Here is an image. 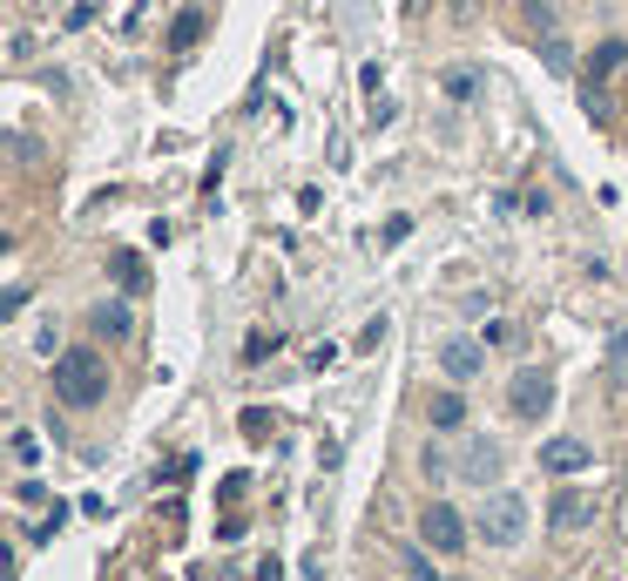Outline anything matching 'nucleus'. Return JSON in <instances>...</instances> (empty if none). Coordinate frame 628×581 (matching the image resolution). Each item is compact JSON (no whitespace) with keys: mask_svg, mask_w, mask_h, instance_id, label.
Wrapping results in <instances>:
<instances>
[{"mask_svg":"<svg viewBox=\"0 0 628 581\" xmlns=\"http://www.w3.org/2000/svg\"><path fill=\"white\" fill-rule=\"evenodd\" d=\"M621 61H628V41H601V48H595V61H588V81H601V74H615Z\"/></svg>","mask_w":628,"mask_h":581,"instance_id":"14","label":"nucleus"},{"mask_svg":"<svg viewBox=\"0 0 628 581\" xmlns=\"http://www.w3.org/2000/svg\"><path fill=\"white\" fill-rule=\"evenodd\" d=\"M474 528H480L487 548H520L527 541V501H520V493H494Z\"/></svg>","mask_w":628,"mask_h":581,"instance_id":"2","label":"nucleus"},{"mask_svg":"<svg viewBox=\"0 0 628 581\" xmlns=\"http://www.w3.org/2000/svg\"><path fill=\"white\" fill-rule=\"evenodd\" d=\"M116 271H122V284H129V291H142V264H136V258H129V251H122V258H116Z\"/></svg>","mask_w":628,"mask_h":581,"instance_id":"16","label":"nucleus"},{"mask_svg":"<svg viewBox=\"0 0 628 581\" xmlns=\"http://www.w3.org/2000/svg\"><path fill=\"white\" fill-rule=\"evenodd\" d=\"M439 372H446V385H474L487 372V345L480 339H446L439 345Z\"/></svg>","mask_w":628,"mask_h":581,"instance_id":"6","label":"nucleus"},{"mask_svg":"<svg viewBox=\"0 0 628 581\" xmlns=\"http://www.w3.org/2000/svg\"><path fill=\"white\" fill-rule=\"evenodd\" d=\"M88 324H96V339H129V331H136V311H129V298H102Z\"/></svg>","mask_w":628,"mask_h":581,"instance_id":"8","label":"nucleus"},{"mask_svg":"<svg viewBox=\"0 0 628 581\" xmlns=\"http://www.w3.org/2000/svg\"><path fill=\"white\" fill-rule=\"evenodd\" d=\"M21 304H28V284H8V298H0V318H14Z\"/></svg>","mask_w":628,"mask_h":581,"instance_id":"17","label":"nucleus"},{"mask_svg":"<svg viewBox=\"0 0 628 581\" xmlns=\"http://www.w3.org/2000/svg\"><path fill=\"white\" fill-rule=\"evenodd\" d=\"M507 405H514V420H548L555 412V372L548 365H520L514 385H507Z\"/></svg>","mask_w":628,"mask_h":581,"instance_id":"3","label":"nucleus"},{"mask_svg":"<svg viewBox=\"0 0 628 581\" xmlns=\"http://www.w3.org/2000/svg\"><path fill=\"white\" fill-rule=\"evenodd\" d=\"M197 34H203V14L190 8V14H176V28H169V48H190Z\"/></svg>","mask_w":628,"mask_h":581,"instance_id":"15","label":"nucleus"},{"mask_svg":"<svg viewBox=\"0 0 628 581\" xmlns=\"http://www.w3.org/2000/svg\"><path fill=\"white\" fill-rule=\"evenodd\" d=\"M541 68H548V74H561V81H568V74H575V48H568V41H561V34H541Z\"/></svg>","mask_w":628,"mask_h":581,"instance_id":"11","label":"nucleus"},{"mask_svg":"<svg viewBox=\"0 0 628 581\" xmlns=\"http://www.w3.org/2000/svg\"><path fill=\"white\" fill-rule=\"evenodd\" d=\"M419 541H426L432 554H460V548H467V521H460V508L432 501V508L419 514Z\"/></svg>","mask_w":628,"mask_h":581,"instance_id":"5","label":"nucleus"},{"mask_svg":"<svg viewBox=\"0 0 628 581\" xmlns=\"http://www.w3.org/2000/svg\"><path fill=\"white\" fill-rule=\"evenodd\" d=\"M595 508H601L595 493H581V487H561L555 501H548V528H561V534H568V528H588V521H595Z\"/></svg>","mask_w":628,"mask_h":581,"instance_id":"7","label":"nucleus"},{"mask_svg":"<svg viewBox=\"0 0 628 581\" xmlns=\"http://www.w3.org/2000/svg\"><path fill=\"white\" fill-rule=\"evenodd\" d=\"M588 460H595V453H588L581 440H548V447H541V473H581Z\"/></svg>","mask_w":628,"mask_h":581,"instance_id":"9","label":"nucleus"},{"mask_svg":"<svg viewBox=\"0 0 628 581\" xmlns=\"http://www.w3.org/2000/svg\"><path fill=\"white\" fill-rule=\"evenodd\" d=\"M54 399L61 405H102L109 399V365L96 359V352H61L54 359Z\"/></svg>","mask_w":628,"mask_h":581,"instance_id":"1","label":"nucleus"},{"mask_svg":"<svg viewBox=\"0 0 628 581\" xmlns=\"http://www.w3.org/2000/svg\"><path fill=\"white\" fill-rule=\"evenodd\" d=\"M500 467H507V447L500 440H487V433H467L460 440V460H453V480H467V487H494L500 480Z\"/></svg>","mask_w":628,"mask_h":581,"instance_id":"4","label":"nucleus"},{"mask_svg":"<svg viewBox=\"0 0 628 581\" xmlns=\"http://www.w3.org/2000/svg\"><path fill=\"white\" fill-rule=\"evenodd\" d=\"M439 89L453 96V102H474V96H480V68H446V81H439Z\"/></svg>","mask_w":628,"mask_h":581,"instance_id":"12","label":"nucleus"},{"mask_svg":"<svg viewBox=\"0 0 628 581\" xmlns=\"http://www.w3.org/2000/svg\"><path fill=\"white\" fill-rule=\"evenodd\" d=\"M520 21H527L534 34H555V21H561V8H555V0H520Z\"/></svg>","mask_w":628,"mask_h":581,"instance_id":"13","label":"nucleus"},{"mask_svg":"<svg viewBox=\"0 0 628 581\" xmlns=\"http://www.w3.org/2000/svg\"><path fill=\"white\" fill-rule=\"evenodd\" d=\"M426 420H432V433H460V427H467V399H460V392H439Z\"/></svg>","mask_w":628,"mask_h":581,"instance_id":"10","label":"nucleus"}]
</instances>
